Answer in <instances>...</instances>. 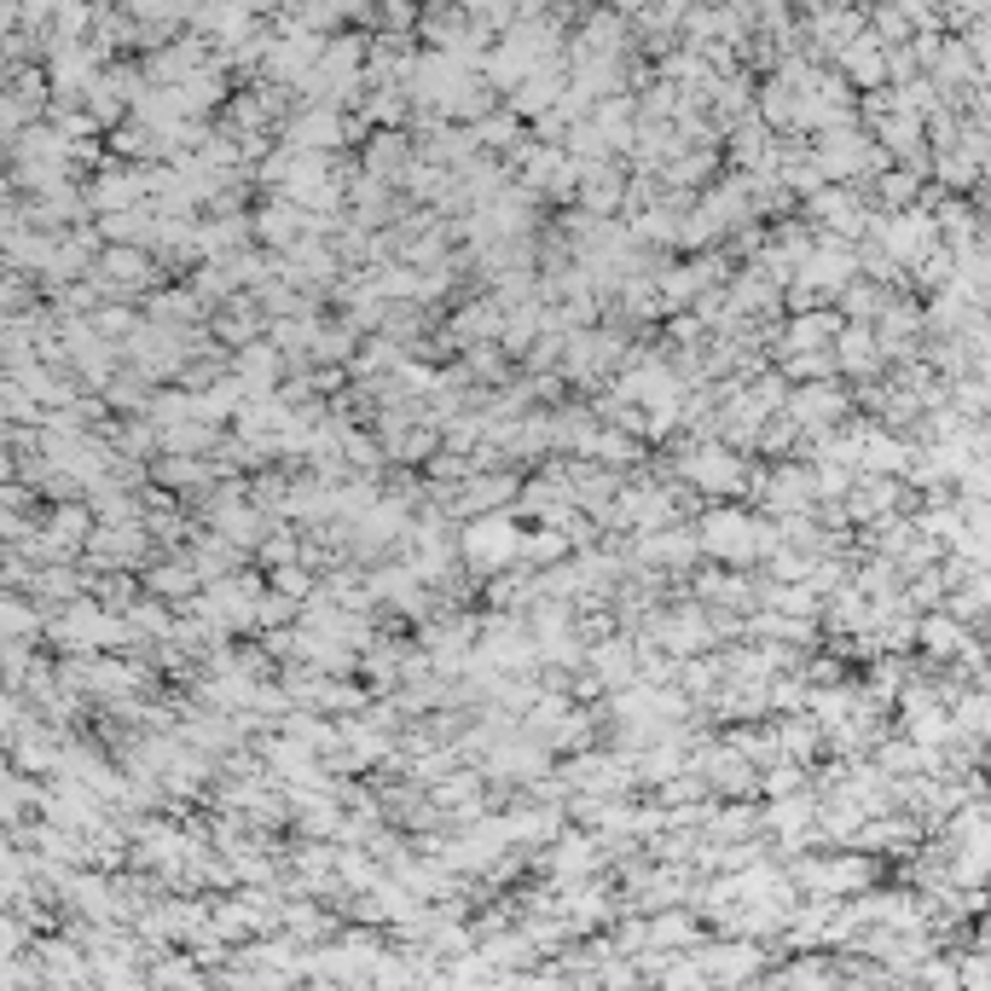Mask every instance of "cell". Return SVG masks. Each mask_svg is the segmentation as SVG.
<instances>
[{"mask_svg":"<svg viewBox=\"0 0 991 991\" xmlns=\"http://www.w3.org/2000/svg\"><path fill=\"white\" fill-rule=\"evenodd\" d=\"M116 441H122V452H145L151 441H157V429L151 423H116Z\"/></svg>","mask_w":991,"mask_h":991,"instance_id":"8992f818","label":"cell"},{"mask_svg":"<svg viewBox=\"0 0 991 991\" xmlns=\"http://www.w3.org/2000/svg\"><path fill=\"white\" fill-rule=\"evenodd\" d=\"M145 586H151V592H163V597H192V592L203 586V580H197V569H192L186 556H181V563H163V569H151V574H145Z\"/></svg>","mask_w":991,"mask_h":991,"instance_id":"277c9868","label":"cell"},{"mask_svg":"<svg viewBox=\"0 0 991 991\" xmlns=\"http://www.w3.org/2000/svg\"><path fill=\"white\" fill-rule=\"evenodd\" d=\"M684 476H691L696 488H707V493H736L743 488V464H736V452L719 447V441L684 452Z\"/></svg>","mask_w":991,"mask_h":991,"instance_id":"3957f363","label":"cell"},{"mask_svg":"<svg viewBox=\"0 0 991 991\" xmlns=\"http://www.w3.org/2000/svg\"><path fill=\"white\" fill-rule=\"evenodd\" d=\"M157 481L163 488H203V481H210V464L203 459H163Z\"/></svg>","mask_w":991,"mask_h":991,"instance_id":"5b68a950","label":"cell"},{"mask_svg":"<svg viewBox=\"0 0 991 991\" xmlns=\"http://www.w3.org/2000/svg\"><path fill=\"white\" fill-rule=\"evenodd\" d=\"M522 545H528V533H522L511 517H476V522L464 528V551H470V563H476L481 574L517 563Z\"/></svg>","mask_w":991,"mask_h":991,"instance_id":"6da1fadb","label":"cell"},{"mask_svg":"<svg viewBox=\"0 0 991 991\" xmlns=\"http://www.w3.org/2000/svg\"><path fill=\"white\" fill-rule=\"evenodd\" d=\"M696 533H702V551L707 556H725V563H743V556L766 540V528H754L743 511H707L702 522H696Z\"/></svg>","mask_w":991,"mask_h":991,"instance_id":"7a4b0ae2","label":"cell"}]
</instances>
